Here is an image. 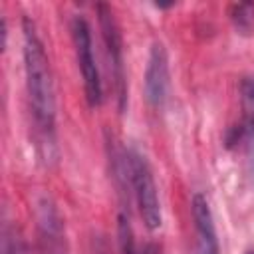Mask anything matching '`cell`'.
<instances>
[{
	"label": "cell",
	"instance_id": "obj_3",
	"mask_svg": "<svg viewBox=\"0 0 254 254\" xmlns=\"http://www.w3.org/2000/svg\"><path fill=\"white\" fill-rule=\"evenodd\" d=\"M71 40L75 50L77 67L83 79V91L89 107H99L103 99V87L99 77V67L93 58V44H91V30L85 18L77 16L71 20Z\"/></svg>",
	"mask_w": 254,
	"mask_h": 254
},
{
	"label": "cell",
	"instance_id": "obj_8",
	"mask_svg": "<svg viewBox=\"0 0 254 254\" xmlns=\"http://www.w3.org/2000/svg\"><path fill=\"white\" fill-rule=\"evenodd\" d=\"M230 22L234 30L242 36H248L254 32V2H236L228 10Z\"/></svg>",
	"mask_w": 254,
	"mask_h": 254
},
{
	"label": "cell",
	"instance_id": "obj_7",
	"mask_svg": "<svg viewBox=\"0 0 254 254\" xmlns=\"http://www.w3.org/2000/svg\"><path fill=\"white\" fill-rule=\"evenodd\" d=\"M240 107L242 121L236 129V141L246 149V157L254 171V77L248 75L240 81Z\"/></svg>",
	"mask_w": 254,
	"mask_h": 254
},
{
	"label": "cell",
	"instance_id": "obj_11",
	"mask_svg": "<svg viewBox=\"0 0 254 254\" xmlns=\"http://www.w3.org/2000/svg\"><path fill=\"white\" fill-rule=\"evenodd\" d=\"M246 254H254V250H252V252H246Z\"/></svg>",
	"mask_w": 254,
	"mask_h": 254
},
{
	"label": "cell",
	"instance_id": "obj_5",
	"mask_svg": "<svg viewBox=\"0 0 254 254\" xmlns=\"http://www.w3.org/2000/svg\"><path fill=\"white\" fill-rule=\"evenodd\" d=\"M169 95V58L161 42H153L145 67V97L153 109H161Z\"/></svg>",
	"mask_w": 254,
	"mask_h": 254
},
{
	"label": "cell",
	"instance_id": "obj_2",
	"mask_svg": "<svg viewBox=\"0 0 254 254\" xmlns=\"http://www.w3.org/2000/svg\"><path fill=\"white\" fill-rule=\"evenodd\" d=\"M127 173H129V181L133 187V194H135V202L141 214L143 224L149 230H157L163 224V212H161V200H159V192H157V185L153 179V171L145 159L143 153H139L137 149H131L127 153Z\"/></svg>",
	"mask_w": 254,
	"mask_h": 254
},
{
	"label": "cell",
	"instance_id": "obj_1",
	"mask_svg": "<svg viewBox=\"0 0 254 254\" xmlns=\"http://www.w3.org/2000/svg\"><path fill=\"white\" fill-rule=\"evenodd\" d=\"M22 32H24V71H26L30 109L36 127L42 135V141L50 145L56 129V91H54L52 67L44 44L38 36L36 24L30 18L22 20Z\"/></svg>",
	"mask_w": 254,
	"mask_h": 254
},
{
	"label": "cell",
	"instance_id": "obj_10",
	"mask_svg": "<svg viewBox=\"0 0 254 254\" xmlns=\"http://www.w3.org/2000/svg\"><path fill=\"white\" fill-rule=\"evenodd\" d=\"M4 254H28V246L24 242V238L14 230L10 236H6V248Z\"/></svg>",
	"mask_w": 254,
	"mask_h": 254
},
{
	"label": "cell",
	"instance_id": "obj_6",
	"mask_svg": "<svg viewBox=\"0 0 254 254\" xmlns=\"http://www.w3.org/2000/svg\"><path fill=\"white\" fill-rule=\"evenodd\" d=\"M190 212L194 220V230L198 236V250L200 254H218V238H216V226L212 218V210L208 206V200L204 194L196 192L190 202Z\"/></svg>",
	"mask_w": 254,
	"mask_h": 254
},
{
	"label": "cell",
	"instance_id": "obj_9",
	"mask_svg": "<svg viewBox=\"0 0 254 254\" xmlns=\"http://www.w3.org/2000/svg\"><path fill=\"white\" fill-rule=\"evenodd\" d=\"M117 238H119V252L121 254H141L137 248L129 218L125 214H119V218H117Z\"/></svg>",
	"mask_w": 254,
	"mask_h": 254
},
{
	"label": "cell",
	"instance_id": "obj_4",
	"mask_svg": "<svg viewBox=\"0 0 254 254\" xmlns=\"http://www.w3.org/2000/svg\"><path fill=\"white\" fill-rule=\"evenodd\" d=\"M97 20H99V30L101 38L105 44L107 60H109V71L113 79V89L117 95L119 109H125L127 101V79H125V62H123V40H121V30L115 20V14L111 6L107 4H97Z\"/></svg>",
	"mask_w": 254,
	"mask_h": 254
}]
</instances>
